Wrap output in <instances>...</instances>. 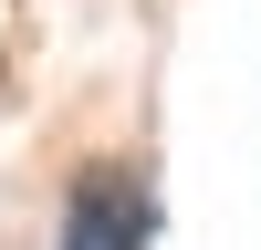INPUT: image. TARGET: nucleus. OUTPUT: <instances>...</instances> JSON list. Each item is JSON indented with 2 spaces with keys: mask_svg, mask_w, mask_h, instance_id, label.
<instances>
[{
  "mask_svg": "<svg viewBox=\"0 0 261 250\" xmlns=\"http://www.w3.org/2000/svg\"><path fill=\"white\" fill-rule=\"evenodd\" d=\"M146 240H157V188H146L136 167H84V177L63 188L53 250H146Z\"/></svg>",
  "mask_w": 261,
  "mask_h": 250,
  "instance_id": "obj_1",
  "label": "nucleus"
}]
</instances>
